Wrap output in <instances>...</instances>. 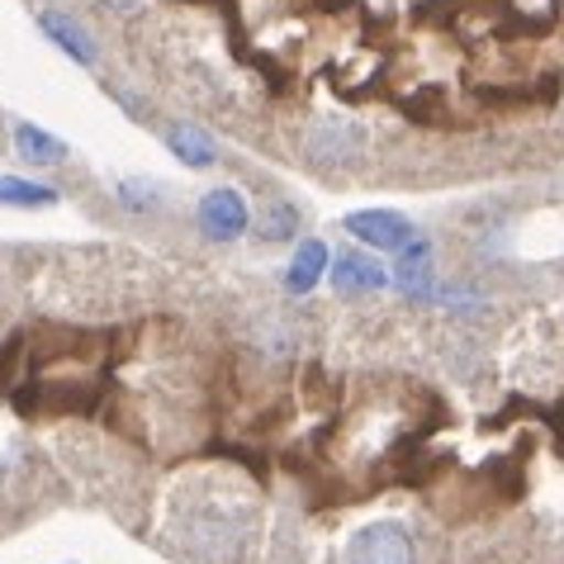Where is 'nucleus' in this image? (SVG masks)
<instances>
[{"mask_svg":"<svg viewBox=\"0 0 564 564\" xmlns=\"http://www.w3.org/2000/svg\"><path fill=\"white\" fill-rule=\"evenodd\" d=\"M14 409L24 417L29 413H43V417H90L100 409V384L90 380H57V384H39V389H14Z\"/></svg>","mask_w":564,"mask_h":564,"instance_id":"obj_1","label":"nucleus"},{"mask_svg":"<svg viewBox=\"0 0 564 564\" xmlns=\"http://www.w3.org/2000/svg\"><path fill=\"white\" fill-rule=\"evenodd\" d=\"M347 560L351 564H413V536L399 522H370L351 536Z\"/></svg>","mask_w":564,"mask_h":564,"instance_id":"obj_2","label":"nucleus"},{"mask_svg":"<svg viewBox=\"0 0 564 564\" xmlns=\"http://www.w3.org/2000/svg\"><path fill=\"white\" fill-rule=\"evenodd\" d=\"M347 232L356 242L375 247V252H403L413 242V224L394 209H360V214H347Z\"/></svg>","mask_w":564,"mask_h":564,"instance_id":"obj_3","label":"nucleus"},{"mask_svg":"<svg viewBox=\"0 0 564 564\" xmlns=\"http://www.w3.org/2000/svg\"><path fill=\"white\" fill-rule=\"evenodd\" d=\"M247 224H252V214H247V199L238 191H228V185H218V191H209L205 199H199V228H205L214 242L242 238Z\"/></svg>","mask_w":564,"mask_h":564,"instance_id":"obj_4","label":"nucleus"},{"mask_svg":"<svg viewBox=\"0 0 564 564\" xmlns=\"http://www.w3.org/2000/svg\"><path fill=\"white\" fill-rule=\"evenodd\" d=\"M333 285H337V294H375L389 285V275H384V265L366 252H337Z\"/></svg>","mask_w":564,"mask_h":564,"instance_id":"obj_5","label":"nucleus"},{"mask_svg":"<svg viewBox=\"0 0 564 564\" xmlns=\"http://www.w3.org/2000/svg\"><path fill=\"white\" fill-rule=\"evenodd\" d=\"M308 152L318 156V162H351L360 152V133L347 119H318L308 133Z\"/></svg>","mask_w":564,"mask_h":564,"instance_id":"obj_6","label":"nucleus"},{"mask_svg":"<svg viewBox=\"0 0 564 564\" xmlns=\"http://www.w3.org/2000/svg\"><path fill=\"white\" fill-rule=\"evenodd\" d=\"M39 24H43V34H48V39H53L67 57L82 62V67H90V62H96V43H90V34L72 20V14H62V10H43V14H39Z\"/></svg>","mask_w":564,"mask_h":564,"instance_id":"obj_7","label":"nucleus"},{"mask_svg":"<svg viewBox=\"0 0 564 564\" xmlns=\"http://www.w3.org/2000/svg\"><path fill=\"white\" fill-rule=\"evenodd\" d=\"M399 290L413 294V300H432L436 285H432V257H427V242H409L403 247V261H399Z\"/></svg>","mask_w":564,"mask_h":564,"instance_id":"obj_8","label":"nucleus"},{"mask_svg":"<svg viewBox=\"0 0 564 564\" xmlns=\"http://www.w3.org/2000/svg\"><path fill=\"white\" fill-rule=\"evenodd\" d=\"M323 271H333V265H327V247L308 238V242H300V252H294V261H290L285 290H290V294H308V290L323 280Z\"/></svg>","mask_w":564,"mask_h":564,"instance_id":"obj_9","label":"nucleus"},{"mask_svg":"<svg viewBox=\"0 0 564 564\" xmlns=\"http://www.w3.org/2000/svg\"><path fill=\"white\" fill-rule=\"evenodd\" d=\"M166 148L181 156V162H191V166H214V138L209 133H199L195 123H171L166 129Z\"/></svg>","mask_w":564,"mask_h":564,"instance_id":"obj_10","label":"nucleus"},{"mask_svg":"<svg viewBox=\"0 0 564 564\" xmlns=\"http://www.w3.org/2000/svg\"><path fill=\"white\" fill-rule=\"evenodd\" d=\"M14 152H20L29 166H57L62 156H67V148H62L53 133L34 129V123H20V129H14Z\"/></svg>","mask_w":564,"mask_h":564,"instance_id":"obj_11","label":"nucleus"},{"mask_svg":"<svg viewBox=\"0 0 564 564\" xmlns=\"http://www.w3.org/2000/svg\"><path fill=\"white\" fill-rule=\"evenodd\" d=\"M257 232L265 242H290L294 232H300V209L285 205V199H265L257 214Z\"/></svg>","mask_w":564,"mask_h":564,"instance_id":"obj_12","label":"nucleus"},{"mask_svg":"<svg viewBox=\"0 0 564 564\" xmlns=\"http://www.w3.org/2000/svg\"><path fill=\"white\" fill-rule=\"evenodd\" d=\"M0 205H14V209H43V205H57V191H53V185L20 181V176H0Z\"/></svg>","mask_w":564,"mask_h":564,"instance_id":"obj_13","label":"nucleus"},{"mask_svg":"<svg viewBox=\"0 0 564 564\" xmlns=\"http://www.w3.org/2000/svg\"><path fill=\"white\" fill-rule=\"evenodd\" d=\"M119 195H123V205L129 209H156L162 205V199H156V185H143V181H123Z\"/></svg>","mask_w":564,"mask_h":564,"instance_id":"obj_14","label":"nucleus"},{"mask_svg":"<svg viewBox=\"0 0 564 564\" xmlns=\"http://www.w3.org/2000/svg\"><path fill=\"white\" fill-rule=\"evenodd\" d=\"M20 351H24V337H10L6 347H0V389L14 384V366H20Z\"/></svg>","mask_w":564,"mask_h":564,"instance_id":"obj_15","label":"nucleus"},{"mask_svg":"<svg viewBox=\"0 0 564 564\" xmlns=\"http://www.w3.org/2000/svg\"><path fill=\"white\" fill-rule=\"evenodd\" d=\"M100 6H109V10H119V14H133V10H143L148 0H100Z\"/></svg>","mask_w":564,"mask_h":564,"instance_id":"obj_16","label":"nucleus"}]
</instances>
